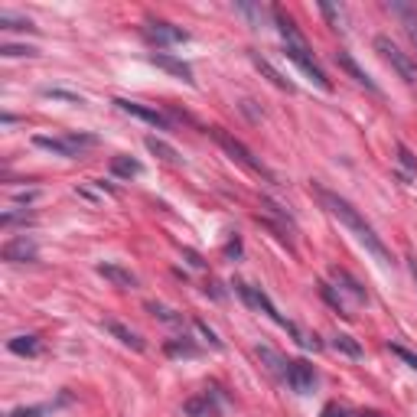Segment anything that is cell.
Masks as SVG:
<instances>
[{
    "label": "cell",
    "instance_id": "obj_18",
    "mask_svg": "<svg viewBox=\"0 0 417 417\" xmlns=\"http://www.w3.org/2000/svg\"><path fill=\"white\" fill-rule=\"evenodd\" d=\"M186 417H219V408H215L209 394H199V398H189L186 401Z\"/></svg>",
    "mask_w": 417,
    "mask_h": 417
},
{
    "label": "cell",
    "instance_id": "obj_27",
    "mask_svg": "<svg viewBox=\"0 0 417 417\" xmlns=\"http://www.w3.org/2000/svg\"><path fill=\"white\" fill-rule=\"evenodd\" d=\"M287 332H290V336H294V339L300 342V346H303V349H313V352H316V349H323V342L316 339L313 332H303L297 323H290V326H287Z\"/></svg>",
    "mask_w": 417,
    "mask_h": 417
},
{
    "label": "cell",
    "instance_id": "obj_14",
    "mask_svg": "<svg viewBox=\"0 0 417 417\" xmlns=\"http://www.w3.org/2000/svg\"><path fill=\"white\" fill-rule=\"evenodd\" d=\"M104 330L111 332V336H114V339L118 342H124V346H131V349L134 352H144L147 349V342L140 339V336H137L134 330H128V326H121L118 320H104Z\"/></svg>",
    "mask_w": 417,
    "mask_h": 417
},
{
    "label": "cell",
    "instance_id": "obj_37",
    "mask_svg": "<svg viewBox=\"0 0 417 417\" xmlns=\"http://www.w3.org/2000/svg\"><path fill=\"white\" fill-rule=\"evenodd\" d=\"M36 196H40L36 189H13V203H33Z\"/></svg>",
    "mask_w": 417,
    "mask_h": 417
},
{
    "label": "cell",
    "instance_id": "obj_5",
    "mask_svg": "<svg viewBox=\"0 0 417 417\" xmlns=\"http://www.w3.org/2000/svg\"><path fill=\"white\" fill-rule=\"evenodd\" d=\"M231 287H235V294H238V297L245 300L248 307L261 310V313L267 316V320H274V323H277V326H284V330L290 326V320H284V316L277 313V307H274V303H271V297H267V294H264L261 287H251V284H245V281H235Z\"/></svg>",
    "mask_w": 417,
    "mask_h": 417
},
{
    "label": "cell",
    "instance_id": "obj_39",
    "mask_svg": "<svg viewBox=\"0 0 417 417\" xmlns=\"http://www.w3.org/2000/svg\"><path fill=\"white\" fill-rule=\"evenodd\" d=\"M404 30H408V40H411V46H414V52H417V20L404 23Z\"/></svg>",
    "mask_w": 417,
    "mask_h": 417
},
{
    "label": "cell",
    "instance_id": "obj_9",
    "mask_svg": "<svg viewBox=\"0 0 417 417\" xmlns=\"http://www.w3.org/2000/svg\"><path fill=\"white\" fill-rule=\"evenodd\" d=\"M0 255H4V261H10V264H26V261H36L40 251H36V245L23 235V238H10Z\"/></svg>",
    "mask_w": 417,
    "mask_h": 417
},
{
    "label": "cell",
    "instance_id": "obj_12",
    "mask_svg": "<svg viewBox=\"0 0 417 417\" xmlns=\"http://www.w3.org/2000/svg\"><path fill=\"white\" fill-rule=\"evenodd\" d=\"M33 144H36V147H43V150H49V154L68 157V160L82 154V150H78V147L72 144L68 137H46V134H36V137H33Z\"/></svg>",
    "mask_w": 417,
    "mask_h": 417
},
{
    "label": "cell",
    "instance_id": "obj_7",
    "mask_svg": "<svg viewBox=\"0 0 417 417\" xmlns=\"http://www.w3.org/2000/svg\"><path fill=\"white\" fill-rule=\"evenodd\" d=\"M287 385L297 394H310L316 388L313 365H310V362H303V358H294V362H287Z\"/></svg>",
    "mask_w": 417,
    "mask_h": 417
},
{
    "label": "cell",
    "instance_id": "obj_15",
    "mask_svg": "<svg viewBox=\"0 0 417 417\" xmlns=\"http://www.w3.org/2000/svg\"><path fill=\"white\" fill-rule=\"evenodd\" d=\"M255 352H258V358H261V365L267 368V372L277 375V378H287V362H284V358L277 356L271 346H258Z\"/></svg>",
    "mask_w": 417,
    "mask_h": 417
},
{
    "label": "cell",
    "instance_id": "obj_28",
    "mask_svg": "<svg viewBox=\"0 0 417 417\" xmlns=\"http://www.w3.org/2000/svg\"><path fill=\"white\" fill-rule=\"evenodd\" d=\"M56 408H59V404H30V408H17V411H10L7 417H49Z\"/></svg>",
    "mask_w": 417,
    "mask_h": 417
},
{
    "label": "cell",
    "instance_id": "obj_42",
    "mask_svg": "<svg viewBox=\"0 0 417 417\" xmlns=\"http://www.w3.org/2000/svg\"><path fill=\"white\" fill-rule=\"evenodd\" d=\"M205 294H212L215 300H222V290H219V284H205Z\"/></svg>",
    "mask_w": 417,
    "mask_h": 417
},
{
    "label": "cell",
    "instance_id": "obj_20",
    "mask_svg": "<svg viewBox=\"0 0 417 417\" xmlns=\"http://www.w3.org/2000/svg\"><path fill=\"white\" fill-rule=\"evenodd\" d=\"M274 23H277V30H281L284 36V43H307L303 36L297 33V26H294V20L284 13V10H274Z\"/></svg>",
    "mask_w": 417,
    "mask_h": 417
},
{
    "label": "cell",
    "instance_id": "obj_13",
    "mask_svg": "<svg viewBox=\"0 0 417 417\" xmlns=\"http://www.w3.org/2000/svg\"><path fill=\"white\" fill-rule=\"evenodd\" d=\"M336 66H339V68H346V72H349V75L356 78L358 85H365L368 92H378V85H375V78H368V72H365L362 66H358V62L352 59V56H349L346 49H339V52H336Z\"/></svg>",
    "mask_w": 417,
    "mask_h": 417
},
{
    "label": "cell",
    "instance_id": "obj_24",
    "mask_svg": "<svg viewBox=\"0 0 417 417\" xmlns=\"http://www.w3.org/2000/svg\"><path fill=\"white\" fill-rule=\"evenodd\" d=\"M320 294H323V300L330 303L336 313H342V316H352L349 313V307H346V300H342V294H336V287H330V284H320Z\"/></svg>",
    "mask_w": 417,
    "mask_h": 417
},
{
    "label": "cell",
    "instance_id": "obj_2",
    "mask_svg": "<svg viewBox=\"0 0 417 417\" xmlns=\"http://www.w3.org/2000/svg\"><path fill=\"white\" fill-rule=\"evenodd\" d=\"M209 134H212V140H215V144H219V147H222V150H225V154H229V157H235V160H238L241 167H245V170L258 173V176H264V179H271V173H267V167H264V163L258 160V157L251 154V150H248L245 144H241L238 137H231L229 131H222V128H212V131H209Z\"/></svg>",
    "mask_w": 417,
    "mask_h": 417
},
{
    "label": "cell",
    "instance_id": "obj_6",
    "mask_svg": "<svg viewBox=\"0 0 417 417\" xmlns=\"http://www.w3.org/2000/svg\"><path fill=\"white\" fill-rule=\"evenodd\" d=\"M144 36L157 46H176V43H186L189 40L186 30H179V26H173V23H163V20H150V23L144 26Z\"/></svg>",
    "mask_w": 417,
    "mask_h": 417
},
{
    "label": "cell",
    "instance_id": "obj_38",
    "mask_svg": "<svg viewBox=\"0 0 417 417\" xmlns=\"http://www.w3.org/2000/svg\"><path fill=\"white\" fill-rule=\"evenodd\" d=\"M320 417H352V414H346V411H342L339 404H326L323 414H320Z\"/></svg>",
    "mask_w": 417,
    "mask_h": 417
},
{
    "label": "cell",
    "instance_id": "obj_4",
    "mask_svg": "<svg viewBox=\"0 0 417 417\" xmlns=\"http://www.w3.org/2000/svg\"><path fill=\"white\" fill-rule=\"evenodd\" d=\"M284 56L297 62L300 72H303V75H307L316 88H323V92H330V88H332L330 78H326V72L320 68V62L313 59V52H310L307 43H284Z\"/></svg>",
    "mask_w": 417,
    "mask_h": 417
},
{
    "label": "cell",
    "instance_id": "obj_1",
    "mask_svg": "<svg viewBox=\"0 0 417 417\" xmlns=\"http://www.w3.org/2000/svg\"><path fill=\"white\" fill-rule=\"evenodd\" d=\"M313 189H316V196H320V203H323L326 209H330V212L336 215V219H339L342 225H346V229H349L352 235H356V238L362 241V245H365L375 258H378V261H382V264H392V255H388L385 241L375 235V229L368 225L365 219H362V212H358V209L349 203V199L336 196V193H330V189H323V186H313Z\"/></svg>",
    "mask_w": 417,
    "mask_h": 417
},
{
    "label": "cell",
    "instance_id": "obj_17",
    "mask_svg": "<svg viewBox=\"0 0 417 417\" xmlns=\"http://www.w3.org/2000/svg\"><path fill=\"white\" fill-rule=\"evenodd\" d=\"M144 144H147V150H150L154 157H160L163 163H173V167H176V163L183 160L176 147H173V144H167V140H160V137H147Z\"/></svg>",
    "mask_w": 417,
    "mask_h": 417
},
{
    "label": "cell",
    "instance_id": "obj_36",
    "mask_svg": "<svg viewBox=\"0 0 417 417\" xmlns=\"http://www.w3.org/2000/svg\"><path fill=\"white\" fill-rule=\"evenodd\" d=\"M388 349H392L394 356L401 358V362H408L411 368H417V356H414V352H408V349H404V346H388Z\"/></svg>",
    "mask_w": 417,
    "mask_h": 417
},
{
    "label": "cell",
    "instance_id": "obj_25",
    "mask_svg": "<svg viewBox=\"0 0 417 417\" xmlns=\"http://www.w3.org/2000/svg\"><path fill=\"white\" fill-rule=\"evenodd\" d=\"M332 346H336L339 352H346L349 358H358V356H362V346H358L352 336H346V332H336V336H332Z\"/></svg>",
    "mask_w": 417,
    "mask_h": 417
},
{
    "label": "cell",
    "instance_id": "obj_33",
    "mask_svg": "<svg viewBox=\"0 0 417 417\" xmlns=\"http://www.w3.org/2000/svg\"><path fill=\"white\" fill-rule=\"evenodd\" d=\"M46 98H59V102H72V104H82V95L75 92H62V88H43Z\"/></svg>",
    "mask_w": 417,
    "mask_h": 417
},
{
    "label": "cell",
    "instance_id": "obj_23",
    "mask_svg": "<svg viewBox=\"0 0 417 417\" xmlns=\"http://www.w3.org/2000/svg\"><path fill=\"white\" fill-rule=\"evenodd\" d=\"M163 352H167V356H173V358H179V356L196 358L199 356V349L193 346V342H186V339H170L167 346H163Z\"/></svg>",
    "mask_w": 417,
    "mask_h": 417
},
{
    "label": "cell",
    "instance_id": "obj_41",
    "mask_svg": "<svg viewBox=\"0 0 417 417\" xmlns=\"http://www.w3.org/2000/svg\"><path fill=\"white\" fill-rule=\"evenodd\" d=\"M398 157H401V163H404V167H414V157L408 154V147H398Z\"/></svg>",
    "mask_w": 417,
    "mask_h": 417
},
{
    "label": "cell",
    "instance_id": "obj_26",
    "mask_svg": "<svg viewBox=\"0 0 417 417\" xmlns=\"http://www.w3.org/2000/svg\"><path fill=\"white\" fill-rule=\"evenodd\" d=\"M111 173H118V176H137L140 173V163L137 160H131V157H114L111 160Z\"/></svg>",
    "mask_w": 417,
    "mask_h": 417
},
{
    "label": "cell",
    "instance_id": "obj_40",
    "mask_svg": "<svg viewBox=\"0 0 417 417\" xmlns=\"http://www.w3.org/2000/svg\"><path fill=\"white\" fill-rule=\"evenodd\" d=\"M183 258H186V261L193 264V267H205V261H203V258H199L196 251H189V248H186V251H183Z\"/></svg>",
    "mask_w": 417,
    "mask_h": 417
},
{
    "label": "cell",
    "instance_id": "obj_19",
    "mask_svg": "<svg viewBox=\"0 0 417 417\" xmlns=\"http://www.w3.org/2000/svg\"><path fill=\"white\" fill-rule=\"evenodd\" d=\"M332 277H336V281L342 284V290H346V294H352V297H356L358 303H362V300H368L365 287H362V284H358L349 271H342V267H332Z\"/></svg>",
    "mask_w": 417,
    "mask_h": 417
},
{
    "label": "cell",
    "instance_id": "obj_8",
    "mask_svg": "<svg viewBox=\"0 0 417 417\" xmlns=\"http://www.w3.org/2000/svg\"><path fill=\"white\" fill-rule=\"evenodd\" d=\"M114 104H118L124 114H134V118L147 121V124H154V128L170 131V118H167V114H160L157 108H147V104H140V102H128V98H114Z\"/></svg>",
    "mask_w": 417,
    "mask_h": 417
},
{
    "label": "cell",
    "instance_id": "obj_31",
    "mask_svg": "<svg viewBox=\"0 0 417 417\" xmlns=\"http://www.w3.org/2000/svg\"><path fill=\"white\" fill-rule=\"evenodd\" d=\"M0 225H4V229H13V225H33V215H26V212H4V215H0Z\"/></svg>",
    "mask_w": 417,
    "mask_h": 417
},
{
    "label": "cell",
    "instance_id": "obj_30",
    "mask_svg": "<svg viewBox=\"0 0 417 417\" xmlns=\"http://www.w3.org/2000/svg\"><path fill=\"white\" fill-rule=\"evenodd\" d=\"M235 10L241 17L251 20V26H264V7H258V4H235Z\"/></svg>",
    "mask_w": 417,
    "mask_h": 417
},
{
    "label": "cell",
    "instance_id": "obj_10",
    "mask_svg": "<svg viewBox=\"0 0 417 417\" xmlns=\"http://www.w3.org/2000/svg\"><path fill=\"white\" fill-rule=\"evenodd\" d=\"M150 62H154L157 68H163V72H170V75L183 78L186 85L196 82V78H193V68H189L183 59H176V56H167V52H150Z\"/></svg>",
    "mask_w": 417,
    "mask_h": 417
},
{
    "label": "cell",
    "instance_id": "obj_29",
    "mask_svg": "<svg viewBox=\"0 0 417 417\" xmlns=\"http://www.w3.org/2000/svg\"><path fill=\"white\" fill-rule=\"evenodd\" d=\"M0 26H4V30H26V33H36V26L30 23V20H26V17H13V13H7V10L0 13Z\"/></svg>",
    "mask_w": 417,
    "mask_h": 417
},
{
    "label": "cell",
    "instance_id": "obj_11",
    "mask_svg": "<svg viewBox=\"0 0 417 417\" xmlns=\"http://www.w3.org/2000/svg\"><path fill=\"white\" fill-rule=\"evenodd\" d=\"M95 271L102 274L104 281H111V284H114V287H124V290H134V287H137V274H131L128 267H121V264L104 261V264H98Z\"/></svg>",
    "mask_w": 417,
    "mask_h": 417
},
{
    "label": "cell",
    "instance_id": "obj_16",
    "mask_svg": "<svg viewBox=\"0 0 417 417\" xmlns=\"http://www.w3.org/2000/svg\"><path fill=\"white\" fill-rule=\"evenodd\" d=\"M251 62H255L258 66V72H261V75H267L274 82V85L277 88H284V92H294V82H290V78H284L281 72H277V68L271 66V62L264 59V56H258V52H251Z\"/></svg>",
    "mask_w": 417,
    "mask_h": 417
},
{
    "label": "cell",
    "instance_id": "obj_43",
    "mask_svg": "<svg viewBox=\"0 0 417 417\" xmlns=\"http://www.w3.org/2000/svg\"><path fill=\"white\" fill-rule=\"evenodd\" d=\"M238 251H241L238 238H235V241H231V245H229V248H225V255H238Z\"/></svg>",
    "mask_w": 417,
    "mask_h": 417
},
{
    "label": "cell",
    "instance_id": "obj_35",
    "mask_svg": "<svg viewBox=\"0 0 417 417\" xmlns=\"http://www.w3.org/2000/svg\"><path fill=\"white\" fill-rule=\"evenodd\" d=\"M196 330L203 332L205 339H209V346H212V349H222V339H219V336H215L212 330H209V323H205V320H196Z\"/></svg>",
    "mask_w": 417,
    "mask_h": 417
},
{
    "label": "cell",
    "instance_id": "obj_22",
    "mask_svg": "<svg viewBox=\"0 0 417 417\" xmlns=\"http://www.w3.org/2000/svg\"><path fill=\"white\" fill-rule=\"evenodd\" d=\"M147 310H150L157 320H163V323L183 326V313H176V310H170V307H163V303H157V300H150V303H147Z\"/></svg>",
    "mask_w": 417,
    "mask_h": 417
},
{
    "label": "cell",
    "instance_id": "obj_34",
    "mask_svg": "<svg viewBox=\"0 0 417 417\" xmlns=\"http://www.w3.org/2000/svg\"><path fill=\"white\" fill-rule=\"evenodd\" d=\"M320 10H323V17L330 20L336 30H342V10L339 7H332V4H320Z\"/></svg>",
    "mask_w": 417,
    "mask_h": 417
},
{
    "label": "cell",
    "instance_id": "obj_3",
    "mask_svg": "<svg viewBox=\"0 0 417 417\" xmlns=\"http://www.w3.org/2000/svg\"><path fill=\"white\" fill-rule=\"evenodd\" d=\"M375 49L382 52V59L388 62V66H392L394 72L408 82V85H417V62L411 59V56L401 49L398 43H392L388 36H375Z\"/></svg>",
    "mask_w": 417,
    "mask_h": 417
},
{
    "label": "cell",
    "instance_id": "obj_21",
    "mask_svg": "<svg viewBox=\"0 0 417 417\" xmlns=\"http://www.w3.org/2000/svg\"><path fill=\"white\" fill-rule=\"evenodd\" d=\"M7 346L13 356H36L40 352V336H13Z\"/></svg>",
    "mask_w": 417,
    "mask_h": 417
},
{
    "label": "cell",
    "instance_id": "obj_32",
    "mask_svg": "<svg viewBox=\"0 0 417 417\" xmlns=\"http://www.w3.org/2000/svg\"><path fill=\"white\" fill-rule=\"evenodd\" d=\"M0 56H7V59H13V56H36V49H33V46L4 43V46H0Z\"/></svg>",
    "mask_w": 417,
    "mask_h": 417
}]
</instances>
